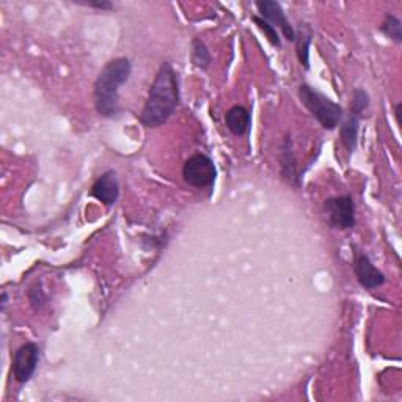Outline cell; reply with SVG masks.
<instances>
[{
	"label": "cell",
	"instance_id": "obj_13",
	"mask_svg": "<svg viewBox=\"0 0 402 402\" xmlns=\"http://www.w3.org/2000/svg\"><path fill=\"white\" fill-rule=\"evenodd\" d=\"M192 63L200 69H208L211 66V53L200 38L192 41Z\"/></svg>",
	"mask_w": 402,
	"mask_h": 402
},
{
	"label": "cell",
	"instance_id": "obj_16",
	"mask_svg": "<svg viewBox=\"0 0 402 402\" xmlns=\"http://www.w3.org/2000/svg\"><path fill=\"white\" fill-rule=\"evenodd\" d=\"M251 21H253L258 27H260L264 35H266V38L269 40V43L275 47H281V40H280V35L277 32V28H275L271 22L264 19V17L253 15L251 16Z\"/></svg>",
	"mask_w": 402,
	"mask_h": 402
},
{
	"label": "cell",
	"instance_id": "obj_14",
	"mask_svg": "<svg viewBox=\"0 0 402 402\" xmlns=\"http://www.w3.org/2000/svg\"><path fill=\"white\" fill-rule=\"evenodd\" d=\"M380 32L385 35L387 38L393 40L394 43H402V26L399 17H396L394 15L385 16V21H383L380 26Z\"/></svg>",
	"mask_w": 402,
	"mask_h": 402
},
{
	"label": "cell",
	"instance_id": "obj_15",
	"mask_svg": "<svg viewBox=\"0 0 402 402\" xmlns=\"http://www.w3.org/2000/svg\"><path fill=\"white\" fill-rule=\"evenodd\" d=\"M369 107V96L362 88L353 90L352 94V103H351V115L362 118L365 110Z\"/></svg>",
	"mask_w": 402,
	"mask_h": 402
},
{
	"label": "cell",
	"instance_id": "obj_12",
	"mask_svg": "<svg viewBox=\"0 0 402 402\" xmlns=\"http://www.w3.org/2000/svg\"><path fill=\"white\" fill-rule=\"evenodd\" d=\"M358 124H360V118L353 117L349 113V117H347L343 126H341V142H343V145L349 153H352L357 146Z\"/></svg>",
	"mask_w": 402,
	"mask_h": 402
},
{
	"label": "cell",
	"instance_id": "obj_2",
	"mask_svg": "<svg viewBox=\"0 0 402 402\" xmlns=\"http://www.w3.org/2000/svg\"><path fill=\"white\" fill-rule=\"evenodd\" d=\"M132 71L131 60L119 57L104 66L94 82V107L104 118H115L119 112L118 92L123 83L128 82Z\"/></svg>",
	"mask_w": 402,
	"mask_h": 402
},
{
	"label": "cell",
	"instance_id": "obj_20",
	"mask_svg": "<svg viewBox=\"0 0 402 402\" xmlns=\"http://www.w3.org/2000/svg\"><path fill=\"white\" fill-rule=\"evenodd\" d=\"M401 107L402 104H396V109H394V113H396V118H398V122H399V113H401Z\"/></svg>",
	"mask_w": 402,
	"mask_h": 402
},
{
	"label": "cell",
	"instance_id": "obj_9",
	"mask_svg": "<svg viewBox=\"0 0 402 402\" xmlns=\"http://www.w3.org/2000/svg\"><path fill=\"white\" fill-rule=\"evenodd\" d=\"M92 195L99 200L104 205L110 206L118 200L119 195V184H118V178L117 173L113 170H109L101 175L96 183L92 187Z\"/></svg>",
	"mask_w": 402,
	"mask_h": 402
},
{
	"label": "cell",
	"instance_id": "obj_6",
	"mask_svg": "<svg viewBox=\"0 0 402 402\" xmlns=\"http://www.w3.org/2000/svg\"><path fill=\"white\" fill-rule=\"evenodd\" d=\"M40 362V347L35 343L22 344L13 355V377L16 382L26 383L35 374Z\"/></svg>",
	"mask_w": 402,
	"mask_h": 402
},
{
	"label": "cell",
	"instance_id": "obj_17",
	"mask_svg": "<svg viewBox=\"0 0 402 402\" xmlns=\"http://www.w3.org/2000/svg\"><path fill=\"white\" fill-rule=\"evenodd\" d=\"M297 43V57L300 65H303V68H310V44H311V33L310 32H302L299 40H296Z\"/></svg>",
	"mask_w": 402,
	"mask_h": 402
},
{
	"label": "cell",
	"instance_id": "obj_21",
	"mask_svg": "<svg viewBox=\"0 0 402 402\" xmlns=\"http://www.w3.org/2000/svg\"><path fill=\"white\" fill-rule=\"evenodd\" d=\"M7 300H8L7 292H3V294H2V310L5 308V305H7Z\"/></svg>",
	"mask_w": 402,
	"mask_h": 402
},
{
	"label": "cell",
	"instance_id": "obj_8",
	"mask_svg": "<svg viewBox=\"0 0 402 402\" xmlns=\"http://www.w3.org/2000/svg\"><path fill=\"white\" fill-rule=\"evenodd\" d=\"M353 271H355L358 283L366 290H376V287L385 283V275L377 269L368 255L360 253L353 262Z\"/></svg>",
	"mask_w": 402,
	"mask_h": 402
},
{
	"label": "cell",
	"instance_id": "obj_1",
	"mask_svg": "<svg viewBox=\"0 0 402 402\" xmlns=\"http://www.w3.org/2000/svg\"><path fill=\"white\" fill-rule=\"evenodd\" d=\"M179 104L178 74L170 63H164L156 76L145 107L140 113V123L146 128H159L175 113Z\"/></svg>",
	"mask_w": 402,
	"mask_h": 402
},
{
	"label": "cell",
	"instance_id": "obj_19",
	"mask_svg": "<svg viewBox=\"0 0 402 402\" xmlns=\"http://www.w3.org/2000/svg\"><path fill=\"white\" fill-rule=\"evenodd\" d=\"M87 5H88V7L98 8V10H112L113 8V3L112 2H106V0H101V2H90Z\"/></svg>",
	"mask_w": 402,
	"mask_h": 402
},
{
	"label": "cell",
	"instance_id": "obj_3",
	"mask_svg": "<svg viewBox=\"0 0 402 402\" xmlns=\"http://www.w3.org/2000/svg\"><path fill=\"white\" fill-rule=\"evenodd\" d=\"M299 98L302 104L307 107L311 115L321 123L324 129L332 131L340 124L343 118V109L341 106L333 103L327 96H324L321 92H317L308 83H302L299 87Z\"/></svg>",
	"mask_w": 402,
	"mask_h": 402
},
{
	"label": "cell",
	"instance_id": "obj_5",
	"mask_svg": "<svg viewBox=\"0 0 402 402\" xmlns=\"http://www.w3.org/2000/svg\"><path fill=\"white\" fill-rule=\"evenodd\" d=\"M328 225L337 230H351L355 226V203L352 196H333L324 203Z\"/></svg>",
	"mask_w": 402,
	"mask_h": 402
},
{
	"label": "cell",
	"instance_id": "obj_7",
	"mask_svg": "<svg viewBox=\"0 0 402 402\" xmlns=\"http://www.w3.org/2000/svg\"><path fill=\"white\" fill-rule=\"evenodd\" d=\"M255 5H256L258 11L261 13V17H264V19L271 22L274 27L275 26L280 27V30L283 32L285 38L287 41H291V43L296 41V38H297L296 30H294L290 21H287L286 13L283 11V8H281V5L278 2H274V0H260V2H256Z\"/></svg>",
	"mask_w": 402,
	"mask_h": 402
},
{
	"label": "cell",
	"instance_id": "obj_18",
	"mask_svg": "<svg viewBox=\"0 0 402 402\" xmlns=\"http://www.w3.org/2000/svg\"><path fill=\"white\" fill-rule=\"evenodd\" d=\"M28 297H30V302H32L35 310L41 308L46 303V296H44V292H43V290H41V287H32V290H30V292H28Z\"/></svg>",
	"mask_w": 402,
	"mask_h": 402
},
{
	"label": "cell",
	"instance_id": "obj_4",
	"mask_svg": "<svg viewBox=\"0 0 402 402\" xmlns=\"http://www.w3.org/2000/svg\"><path fill=\"white\" fill-rule=\"evenodd\" d=\"M217 176L214 162L206 154H194L185 160L183 167V178L192 187H211Z\"/></svg>",
	"mask_w": 402,
	"mask_h": 402
},
{
	"label": "cell",
	"instance_id": "obj_11",
	"mask_svg": "<svg viewBox=\"0 0 402 402\" xmlns=\"http://www.w3.org/2000/svg\"><path fill=\"white\" fill-rule=\"evenodd\" d=\"M251 115L250 112L242 106H234L225 115L226 128L230 129L234 135H244L250 128Z\"/></svg>",
	"mask_w": 402,
	"mask_h": 402
},
{
	"label": "cell",
	"instance_id": "obj_10",
	"mask_svg": "<svg viewBox=\"0 0 402 402\" xmlns=\"http://www.w3.org/2000/svg\"><path fill=\"white\" fill-rule=\"evenodd\" d=\"M280 162H281V175H283V178L290 184L299 185L300 181H299V175H297L296 158H294V153H292L291 137H286L283 146H281Z\"/></svg>",
	"mask_w": 402,
	"mask_h": 402
}]
</instances>
